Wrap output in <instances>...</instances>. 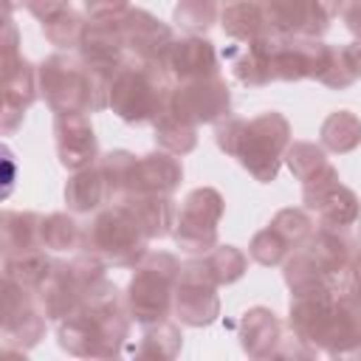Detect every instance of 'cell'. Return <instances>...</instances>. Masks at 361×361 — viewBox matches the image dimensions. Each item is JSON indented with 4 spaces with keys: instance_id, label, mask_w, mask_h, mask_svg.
I'll return each instance as SVG.
<instances>
[{
    "instance_id": "e575fe53",
    "label": "cell",
    "mask_w": 361,
    "mask_h": 361,
    "mask_svg": "<svg viewBox=\"0 0 361 361\" xmlns=\"http://www.w3.org/2000/svg\"><path fill=\"white\" fill-rule=\"evenodd\" d=\"M85 28H87V20L73 11V8H65L59 14H54L51 20L42 23V34L51 45L62 48V51H71V48H79L82 45V37H85Z\"/></svg>"
},
{
    "instance_id": "7a4b0ae2",
    "label": "cell",
    "mask_w": 361,
    "mask_h": 361,
    "mask_svg": "<svg viewBox=\"0 0 361 361\" xmlns=\"http://www.w3.org/2000/svg\"><path fill=\"white\" fill-rule=\"evenodd\" d=\"M214 141L226 155L237 158L254 180L271 183L276 180L285 149L290 144V124L276 110H265L254 118L228 116L217 121Z\"/></svg>"
},
{
    "instance_id": "7402d4cb",
    "label": "cell",
    "mask_w": 361,
    "mask_h": 361,
    "mask_svg": "<svg viewBox=\"0 0 361 361\" xmlns=\"http://www.w3.org/2000/svg\"><path fill=\"white\" fill-rule=\"evenodd\" d=\"M274 31L243 42L240 51H228L231 59V73L240 85L245 87H262L274 82V68H271V56H274Z\"/></svg>"
},
{
    "instance_id": "52a82bcc",
    "label": "cell",
    "mask_w": 361,
    "mask_h": 361,
    "mask_svg": "<svg viewBox=\"0 0 361 361\" xmlns=\"http://www.w3.org/2000/svg\"><path fill=\"white\" fill-rule=\"evenodd\" d=\"M104 268L107 265L90 254H79L68 262H54V271L37 290L45 316L59 322L73 313L87 299V293L104 279Z\"/></svg>"
},
{
    "instance_id": "cb8c5ba5",
    "label": "cell",
    "mask_w": 361,
    "mask_h": 361,
    "mask_svg": "<svg viewBox=\"0 0 361 361\" xmlns=\"http://www.w3.org/2000/svg\"><path fill=\"white\" fill-rule=\"evenodd\" d=\"M121 203L135 214V220L141 223V228L147 231L149 240H161L175 231L178 206H175L172 195H144L141 192V195L121 197Z\"/></svg>"
},
{
    "instance_id": "8992f818",
    "label": "cell",
    "mask_w": 361,
    "mask_h": 361,
    "mask_svg": "<svg viewBox=\"0 0 361 361\" xmlns=\"http://www.w3.org/2000/svg\"><path fill=\"white\" fill-rule=\"evenodd\" d=\"M180 279V262L169 251H147L135 265L124 290L127 310L135 324H152L169 319L175 305V288Z\"/></svg>"
},
{
    "instance_id": "ab89813d",
    "label": "cell",
    "mask_w": 361,
    "mask_h": 361,
    "mask_svg": "<svg viewBox=\"0 0 361 361\" xmlns=\"http://www.w3.org/2000/svg\"><path fill=\"white\" fill-rule=\"evenodd\" d=\"M65 8H71V0H31V3H28V11H31L39 23L51 20L54 14H59V11H65Z\"/></svg>"
},
{
    "instance_id": "ba28073f",
    "label": "cell",
    "mask_w": 361,
    "mask_h": 361,
    "mask_svg": "<svg viewBox=\"0 0 361 361\" xmlns=\"http://www.w3.org/2000/svg\"><path fill=\"white\" fill-rule=\"evenodd\" d=\"M37 96H39L37 68L20 54L17 25L11 23V14H6V28H3V113H0L3 133H11V130H17V124H23V118H25V113Z\"/></svg>"
},
{
    "instance_id": "f35d334b",
    "label": "cell",
    "mask_w": 361,
    "mask_h": 361,
    "mask_svg": "<svg viewBox=\"0 0 361 361\" xmlns=\"http://www.w3.org/2000/svg\"><path fill=\"white\" fill-rule=\"evenodd\" d=\"M338 17L347 25V31L361 42V0H344L338 6Z\"/></svg>"
},
{
    "instance_id": "f546056e",
    "label": "cell",
    "mask_w": 361,
    "mask_h": 361,
    "mask_svg": "<svg viewBox=\"0 0 361 361\" xmlns=\"http://www.w3.org/2000/svg\"><path fill=\"white\" fill-rule=\"evenodd\" d=\"M282 161L288 164L290 175L296 180H302V183L316 180V178H322L324 172L333 169V164L324 155V147L322 144H313V141H293V144H288Z\"/></svg>"
},
{
    "instance_id": "8d00e7d4",
    "label": "cell",
    "mask_w": 361,
    "mask_h": 361,
    "mask_svg": "<svg viewBox=\"0 0 361 361\" xmlns=\"http://www.w3.org/2000/svg\"><path fill=\"white\" fill-rule=\"evenodd\" d=\"M338 293H341L344 299H350L353 305L361 307V245H358V251L353 254V259L347 262V268H344V274H341V288H338Z\"/></svg>"
},
{
    "instance_id": "5bb4252c",
    "label": "cell",
    "mask_w": 361,
    "mask_h": 361,
    "mask_svg": "<svg viewBox=\"0 0 361 361\" xmlns=\"http://www.w3.org/2000/svg\"><path fill=\"white\" fill-rule=\"evenodd\" d=\"M302 197L305 209L319 217V223L327 226H355L361 223V203L350 186L338 180L336 166L324 172L316 180L302 183Z\"/></svg>"
},
{
    "instance_id": "ac0fdd59",
    "label": "cell",
    "mask_w": 361,
    "mask_h": 361,
    "mask_svg": "<svg viewBox=\"0 0 361 361\" xmlns=\"http://www.w3.org/2000/svg\"><path fill=\"white\" fill-rule=\"evenodd\" d=\"M161 68L169 73L172 82H186L209 73H220L217 51L206 37H175L161 59Z\"/></svg>"
},
{
    "instance_id": "2e32d148",
    "label": "cell",
    "mask_w": 361,
    "mask_h": 361,
    "mask_svg": "<svg viewBox=\"0 0 361 361\" xmlns=\"http://www.w3.org/2000/svg\"><path fill=\"white\" fill-rule=\"evenodd\" d=\"M121 34H124V45H127V54L133 59H144V62H155L161 65L169 42L175 39L172 28L166 23H161L155 14L144 11V8H135L130 6L121 17Z\"/></svg>"
},
{
    "instance_id": "603a6c76",
    "label": "cell",
    "mask_w": 361,
    "mask_h": 361,
    "mask_svg": "<svg viewBox=\"0 0 361 361\" xmlns=\"http://www.w3.org/2000/svg\"><path fill=\"white\" fill-rule=\"evenodd\" d=\"M220 25L226 37L234 42H251L271 31L265 0H223L220 3Z\"/></svg>"
},
{
    "instance_id": "d4e9b609",
    "label": "cell",
    "mask_w": 361,
    "mask_h": 361,
    "mask_svg": "<svg viewBox=\"0 0 361 361\" xmlns=\"http://www.w3.org/2000/svg\"><path fill=\"white\" fill-rule=\"evenodd\" d=\"M0 248H3V257L42 248V217L37 212L6 209L0 217Z\"/></svg>"
},
{
    "instance_id": "484cf974",
    "label": "cell",
    "mask_w": 361,
    "mask_h": 361,
    "mask_svg": "<svg viewBox=\"0 0 361 361\" xmlns=\"http://www.w3.org/2000/svg\"><path fill=\"white\" fill-rule=\"evenodd\" d=\"M54 262L56 259H51L45 248L3 257V279L14 282L20 288H28V290H39L42 282L48 279V274L54 271Z\"/></svg>"
},
{
    "instance_id": "4fadbf2b",
    "label": "cell",
    "mask_w": 361,
    "mask_h": 361,
    "mask_svg": "<svg viewBox=\"0 0 361 361\" xmlns=\"http://www.w3.org/2000/svg\"><path fill=\"white\" fill-rule=\"evenodd\" d=\"M172 313L186 327H209L220 316V296L214 279L200 268L197 257L180 262V279L175 288Z\"/></svg>"
},
{
    "instance_id": "4dcf8cb0",
    "label": "cell",
    "mask_w": 361,
    "mask_h": 361,
    "mask_svg": "<svg viewBox=\"0 0 361 361\" xmlns=\"http://www.w3.org/2000/svg\"><path fill=\"white\" fill-rule=\"evenodd\" d=\"M197 262H200V268L214 279L217 288L237 282V279L245 274V268H248V257H245L237 245H214L212 251L200 254Z\"/></svg>"
},
{
    "instance_id": "d590c367",
    "label": "cell",
    "mask_w": 361,
    "mask_h": 361,
    "mask_svg": "<svg viewBox=\"0 0 361 361\" xmlns=\"http://www.w3.org/2000/svg\"><path fill=\"white\" fill-rule=\"evenodd\" d=\"M135 164H138V155H133V152H127V149H113V152L99 155V166H102L104 178L110 180V189H113L116 200H121V197L130 192Z\"/></svg>"
},
{
    "instance_id": "836d02e7",
    "label": "cell",
    "mask_w": 361,
    "mask_h": 361,
    "mask_svg": "<svg viewBox=\"0 0 361 361\" xmlns=\"http://www.w3.org/2000/svg\"><path fill=\"white\" fill-rule=\"evenodd\" d=\"M82 231H85V226L73 214L54 212V214L42 217V248H48V251L82 248Z\"/></svg>"
},
{
    "instance_id": "d6a6232c",
    "label": "cell",
    "mask_w": 361,
    "mask_h": 361,
    "mask_svg": "<svg viewBox=\"0 0 361 361\" xmlns=\"http://www.w3.org/2000/svg\"><path fill=\"white\" fill-rule=\"evenodd\" d=\"M358 79V68H355V56H353V45H327L324 51V62L322 71L316 76V82H322L324 87L333 90H344Z\"/></svg>"
},
{
    "instance_id": "74e56055",
    "label": "cell",
    "mask_w": 361,
    "mask_h": 361,
    "mask_svg": "<svg viewBox=\"0 0 361 361\" xmlns=\"http://www.w3.org/2000/svg\"><path fill=\"white\" fill-rule=\"evenodd\" d=\"M130 8V0H85V11L90 20H107Z\"/></svg>"
},
{
    "instance_id": "277c9868",
    "label": "cell",
    "mask_w": 361,
    "mask_h": 361,
    "mask_svg": "<svg viewBox=\"0 0 361 361\" xmlns=\"http://www.w3.org/2000/svg\"><path fill=\"white\" fill-rule=\"evenodd\" d=\"M169 73L144 59H127L110 82V110L127 124H152L172 93Z\"/></svg>"
},
{
    "instance_id": "d6986e66",
    "label": "cell",
    "mask_w": 361,
    "mask_h": 361,
    "mask_svg": "<svg viewBox=\"0 0 361 361\" xmlns=\"http://www.w3.org/2000/svg\"><path fill=\"white\" fill-rule=\"evenodd\" d=\"M240 347L251 358H279L282 341H285V327L279 316L271 307H251L240 319Z\"/></svg>"
},
{
    "instance_id": "1f68e13d",
    "label": "cell",
    "mask_w": 361,
    "mask_h": 361,
    "mask_svg": "<svg viewBox=\"0 0 361 361\" xmlns=\"http://www.w3.org/2000/svg\"><path fill=\"white\" fill-rule=\"evenodd\" d=\"M220 20V0H178L172 23L186 37H206Z\"/></svg>"
},
{
    "instance_id": "8fae6325",
    "label": "cell",
    "mask_w": 361,
    "mask_h": 361,
    "mask_svg": "<svg viewBox=\"0 0 361 361\" xmlns=\"http://www.w3.org/2000/svg\"><path fill=\"white\" fill-rule=\"evenodd\" d=\"M313 231H316V223L307 209H282L274 214V220L262 231L254 234L248 254L254 262L265 268L282 265L296 248H302L310 240Z\"/></svg>"
},
{
    "instance_id": "60d3db41",
    "label": "cell",
    "mask_w": 361,
    "mask_h": 361,
    "mask_svg": "<svg viewBox=\"0 0 361 361\" xmlns=\"http://www.w3.org/2000/svg\"><path fill=\"white\" fill-rule=\"evenodd\" d=\"M28 3H31V0H6V14H14V8H20V6L28 8Z\"/></svg>"
},
{
    "instance_id": "9a60e30c",
    "label": "cell",
    "mask_w": 361,
    "mask_h": 361,
    "mask_svg": "<svg viewBox=\"0 0 361 361\" xmlns=\"http://www.w3.org/2000/svg\"><path fill=\"white\" fill-rule=\"evenodd\" d=\"M338 8L333 0H265L268 25L282 37H313L319 39Z\"/></svg>"
},
{
    "instance_id": "3957f363",
    "label": "cell",
    "mask_w": 361,
    "mask_h": 361,
    "mask_svg": "<svg viewBox=\"0 0 361 361\" xmlns=\"http://www.w3.org/2000/svg\"><path fill=\"white\" fill-rule=\"evenodd\" d=\"M37 76H39V96L56 116L99 113L110 107V79L87 68L79 54L71 51L51 54L37 65Z\"/></svg>"
},
{
    "instance_id": "5b68a950",
    "label": "cell",
    "mask_w": 361,
    "mask_h": 361,
    "mask_svg": "<svg viewBox=\"0 0 361 361\" xmlns=\"http://www.w3.org/2000/svg\"><path fill=\"white\" fill-rule=\"evenodd\" d=\"M149 237L135 220V214L121 203H110L93 214L82 231V254L102 259L107 268H135L147 254Z\"/></svg>"
},
{
    "instance_id": "f1b7e54d",
    "label": "cell",
    "mask_w": 361,
    "mask_h": 361,
    "mask_svg": "<svg viewBox=\"0 0 361 361\" xmlns=\"http://www.w3.org/2000/svg\"><path fill=\"white\" fill-rule=\"evenodd\" d=\"M152 127H155V144L172 155H189L197 147V127L175 116L169 107H164V113L152 121Z\"/></svg>"
},
{
    "instance_id": "9c48e42d",
    "label": "cell",
    "mask_w": 361,
    "mask_h": 361,
    "mask_svg": "<svg viewBox=\"0 0 361 361\" xmlns=\"http://www.w3.org/2000/svg\"><path fill=\"white\" fill-rule=\"evenodd\" d=\"M223 212H226V203L214 186L192 189L178 209V223L172 231L175 245L189 257H200L212 251L217 245V226Z\"/></svg>"
},
{
    "instance_id": "7c38bea8",
    "label": "cell",
    "mask_w": 361,
    "mask_h": 361,
    "mask_svg": "<svg viewBox=\"0 0 361 361\" xmlns=\"http://www.w3.org/2000/svg\"><path fill=\"white\" fill-rule=\"evenodd\" d=\"M45 310L39 305L37 290L20 288L3 279V347L11 353L20 347L23 353L31 350L45 336Z\"/></svg>"
},
{
    "instance_id": "ffe728a7",
    "label": "cell",
    "mask_w": 361,
    "mask_h": 361,
    "mask_svg": "<svg viewBox=\"0 0 361 361\" xmlns=\"http://www.w3.org/2000/svg\"><path fill=\"white\" fill-rule=\"evenodd\" d=\"M180 180H183V166H180L178 155L158 147L155 152L138 155L133 183H130L127 195H141V192L144 195H175Z\"/></svg>"
},
{
    "instance_id": "6da1fadb",
    "label": "cell",
    "mask_w": 361,
    "mask_h": 361,
    "mask_svg": "<svg viewBox=\"0 0 361 361\" xmlns=\"http://www.w3.org/2000/svg\"><path fill=\"white\" fill-rule=\"evenodd\" d=\"M133 316L127 310L124 293L104 276L87 299L59 319V347L79 358H113L124 350L130 338Z\"/></svg>"
},
{
    "instance_id": "83f0119b",
    "label": "cell",
    "mask_w": 361,
    "mask_h": 361,
    "mask_svg": "<svg viewBox=\"0 0 361 361\" xmlns=\"http://www.w3.org/2000/svg\"><path fill=\"white\" fill-rule=\"evenodd\" d=\"M319 138H322V147L336 155L353 152L361 144V118L353 110H333L322 121Z\"/></svg>"
},
{
    "instance_id": "b9f144b4",
    "label": "cell",
    "mask_w": 361,
    "mask_h": 361,
    "mask_svg": "<svg viewBox=\"0 0 361 361\" xmlns=\"http://www.w3.org/2000/svg\"><path fill=\"white\" fill-rule=\"evenodd\" d=\"M353 56H355V68H358V76H361V42L353 45Z\"/></svg>"
},
{
    "instance_id": "30bf717a",
    "label": "cell",
    "mask_w": 361,
    "mask_h": 361,
    "mask_svg": "<svg viewBox=\"0 0 361 361\" xmlns=\"http://www.w3.org/2000/svg\"><path fill=\"white\" fill-rule=\"evenodd\" d=\"M166 107L195 127L217 124L231 116V90H228L223 73L175 82Z\"/></svg>"
},
{
    "instance_id": "4316f807",
    "label": "cell",
    "mask_w": 361,
    "mask_h": 361,
    "mask_svg": "<svg viewBox=\"0 0 361 361\" xmlns=\"http://www.w3.org/2000/svg\"><path fill=\"white\" fill-rule=\"evenodd\" d=\"M183 347V333L175 322L161 319L152 324H144V333L138 338V344L133 347L135 358H175Z\"/></svg>"
},
{
    "instance_id": "44dd1931",
    "label": "cell",
    "mask_w": 361,
    "mask_h": 361,
    "mask_svg": "<svg viewBox=\"0 0 361 361\" xmlns=\"http://www.w3.org/2000/svg\"><path fill=\"white\" fill-rule=\"evenodd\" d=\"M113 200H116V195H113L110 180L104 178L99 161L85 169H76L65 183V203L73 214H96L104 206H110Z\"/></svg>"
},
{
    "instance_id": "e0dca14e",
    "label": "cell",
    "mask_w": 361,
    "mask_h": 361,
    "mask_svg": "<svg viewBox=\"0 0 361 361\" xmlns=\"http://www.w3.org/2000/svg\"><path fill=\"white\" fill-rule=\"evenodd\" d=\"M54 138L59 164L71 172L99 161V141L87 113H62L54 118Z\"/></svg>"
}]
</instances>
